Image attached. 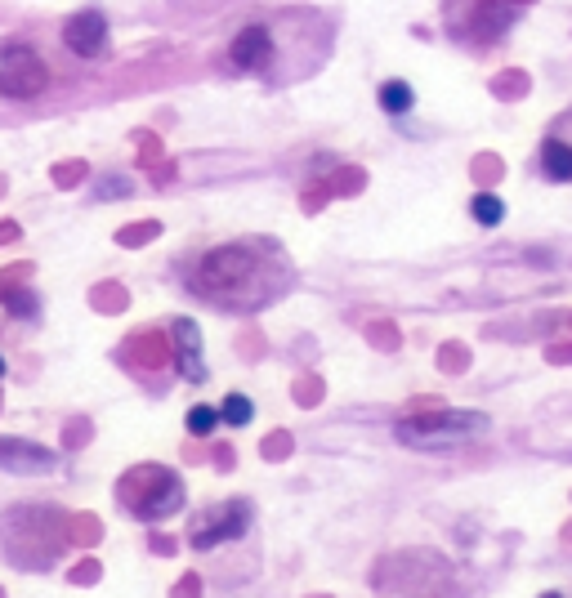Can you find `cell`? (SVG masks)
<instances>
[{
  "label": "cell",
  "mask_w": 572,
  "mask_h": 598,
  "mask_svg": "<svg viewBox=\"0 0 572 598\" xmlns=\"http://www.w3.org/2000/svg\"><path fill=\"white\" fill-rule=\"evenodd\" d=\"M483 429H488V416H479V411H438V416L403 420L398 424V438L407 447H452V442L479 438Z\"/></svg>",
  "instance_id": "obj_1"
},
{
  "label": "cell",
  "mask_w": 572,
  "mask_h": 598,
  "mask_svg": "<svg viewBox=\"0 0 572 598\" xmlns=\"http://www.w3.org/2000/svg\"><path fill=\"white\" fill-rule=\"evenodd\" d=\"M126 505L135 509L139 518H170L184 505V482L170 474V469L148 465L126 478Z\"/></svg>",
  "instance_id": "obj_2"
},
{
  "label": "cell",
  "mask_w": 572,
  "mask_h": 598,
  "mask_svg": "<svg viewBox=\"0 0 572 598\" xmlns=\"http://www.w3.org/2000/svg\"><path fill=\"white\" fill-rule=\"evenodd\" d=\"M255 277V259L246 246H224L215 255L202 259V273H197V291L219 295V299H237V286H246Z\"/></svg>",
  "instance_id": "obj_3"
},
{
  "label": "cell",
  "mask_w": 572,
  "mask_h": 598,
  "mask_svg": "<svg viewBox=\"0 0 572 598\" xmlns=\"http://www.w3.org/2000/svg\"><path fill=\"white\" fill-rule=\"evenodd\" d=\"M45 81H50V72H45L41 54L32 45H9L0 54V94L5 99H18V103L36 99L45 90Z\"/></svg>",
  "instance_id": "obj_4"
},
{
  "label": "cell",
  "mask_w": 572,
  "mask_h": 598,
  "mask_svg": "<svg viewBox=\"0 0 572 598\" xmlns=\"http://www.w3.org/2000/svg\"><path fill=\"white\" fill-rule=\"evenodd\" d=\"M251 527V505L246 500H224V505H215V509H206L202 514V523L193 527V549H215V545H224V540H237Z\"/></svg>",
  "instance_id": "obj_5"
},
{
  "label": "cell",
  "mask_w": 572,
  "mask_h": 598,
  "mask_svg": "<svg viewBox=\"0 0 572 598\" xmlns=\"http://www.w3.org/2000/svg\"><path fill=\"white\" fill-rule=\"evenodd\" d=\"M228 59H233L237 72H264L273 59H278V45H273V32L264 23H251L233 36L228 45Z\"/></svg>",
  "instance_id": "obj_6"
},
{
  "label": "cell",
  "mask_w": 572,
  "mask_h": 598,
  "mask_svg": "<svg viewBox=\"0 0 572 598\" xmlns=\"http://www.w3.org/2000/svg\"><path fill=\"white\" fill-rule=\"evenodd\" d=\"M63 41L76 59H99L103 45H108V18L99 9H81L68 27H63Z\"/></svg>",
  "instance_id": "obj_7"
},
{
  "label": "cell",
  "mask_w": 572,
  "mask_h": 598,
  "mask_svg": "<svg viewBox=\"0 0 572 598\" xmlns=\"http://www.w3.org/2000/svg\"><path fill=\"white\" fill-rule=\"evenodd\" d=\"M175 371H179V380H188V384L206 380L202 326H197L193 317H179V322H175Z\"/></svg>",
  "instance_id": "obj_8"
},
{
  "label": "cell",
  "mask_w": 572,
  "mask_h": 598,
  "mask_svg": "<svg viewBox=\"0 0 572 598\" xmlns=\"http://www.w3.org/2000/svg\"><path fill=\"white\" fill-rule=\"evenodd\" d=\"M0 469H9V474H50L54 451H45L41 442L0 438Z\"/></svg>",
  "instance_id": "obj_9"
},
{
  "label": "cell",
  "mask_w": 572,
  "mask_h": 598,
  "mask_svg": "<svg viewBox=\"0 0 572 598\" xmlns=\"http://www.w3.org/2000/svg\"><path fill=\"white\" fill-rule=\"evenodd\" d=\"M541 170H546V179H559V183L572 179V148L564 139H546V148H541Z\"/></svg>",
  "instance_id": "obj_10"
},
{
  "label": "cell",
  "mask_w": 572,
  "mask_h": 598,
  "mask_svg": "<svg viewBox=\"0 0 572 598\" xmlns=\"http://www.w3.org/2000/svg\"><path fill=\"white\" fill-rule=\"evenodd\" d=\"M412 103H416V94H412V85H407V81H385V85H380V108H385L389 117L412 112Z\"/></svg>",
  "instance_id": "obj_11"
},
{
  "label": "cell",
  "mask_w": 572,
  "mask_h": 598,
  "mask_svg": "<svg viewBox=\"0 0 572 598\" xmlns=\"http://www.w3.org/2000/svg\"><path fill=\"white\" fill-rule=\"evenodd\" d=\"M470 210H474V219H479L483 228H497L501 219H505V206H501V197H497V192H479Z\"/></svg>",
  "instance_id": "obj_12"
},
{
  "label": "cell",
  "mask_w": 572,
  "mask_h": 598,
  "mask_svg": "<svg viewBox=\"0 0 572 598\" xmlns=\"http://www.w3.org/2000/svg\"><path fill=\"white\" fill-rule=\"evenodd\" d=\"M251 416H255V407H251V398H242V393H228L224 398V407H219V420L224 424H251Z\"/></svg>",
  "instance_id": "obj_13"
},
{
  "label": "cell",
  "mask_w": 572,
  "mask_h": 598,
  "mask_svg": "<svg viewBox=\"0 0 572 598\" xmlns=\"http://www.w3.org/2000/svg\"><path fill=\"white\" fill-rule=\"evenodd\" d=\"M215 424H219V411L215 407H193V411H188V433H197V438L215 433Z\"/></svg>",
  "instance_id": "obj_14"
},
{
  "label": "cell",
  "mask_w": 572,
  "mask_h": 598,
  "mask_svg": "<svg viewBox=\"0 0 572 598\" xmlns=\"http://www.w3.org/2000/svg\"><path fill=\"white\" fill-rule=\"evenodd\" d=\"M126 192H130V179H99V183H94V197H126Z\"/></svg>",
  "instance_id": "obj_15"
},
{
  "label": "cell",
  "mask_w": 572,
  "mask_h": 598,
  "mask_svg": "<svg viewBox=\"0 0 572 598\" xmlns=\"http://www.w3.org/2000/svg\"><path fill=\"white\" fill-rule=\"evenodd\" d=\"M9 304H14V308H9L14 317H32L36 313V299L32 295H9Z\"/></svg>",
  "instance_id": "obj_16"
},
{
  "label": "cell",
  "mask_w": 572,
  "mask_h": 598,
  "mask_svg": "<svg viewBox=\"0 0 572 598\" xmlns=\"http://www.w3.org/2000/svg\"><path fill=\"white\" fill-rule=\"evenodd\" d=\"M0 375H5V358H0Z\"/></svg>",
  "instance_id": "obj_17"
},
{
  "label": "cell",
  "mask_w": 572,
  "mask_h": 598,
  "mask_svg": "<svg viewBox=\"0 0 572 598\" xmlns=\"http://www.w3.org/2000/svg\"><path fill=\"white\" fill-rule=\"evenodd\" d=\"M546 598H559V594H546Z\"/></svg>",
  "instance_id": "obj_18"
}]
</instances>
